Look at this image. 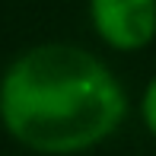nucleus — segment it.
<instances>
[{"instance_id": "f257e3e1", "label": "nucleus", "mask_w": 156, "mask_h": 156, "mask_svg": "<svg viewBox=\"0 0 156 156\" xmlns=\"http://www.w3.org/2000/svg\"><path fill=\"white\" fill-rule=\"evenodd\" d=\"M127 89L99 54L67 41L26 48L0 76V124L38 156H80L115 137Z\"/></svg>"}, {"instance_id": "f03ea898", "label": "nucleus", "mask_w": 156, "mask_h": 156, "mask_svg": "<svg viewBox=\"0 0 156 156\" xmlns=\"http://www.w3.org/2000/svg\"><path fill=\"white\" fill-rule=\"evenodd\" d=\"M93 32L115 51H144L156 38V0H89Z\"/></svg>"}, {"instance_id": "7ed1b4c3", "label": "nucleus", "mask_w": 156, "mask_h": 156, "mask_svg": "<svg viewBox=\"0 0 156 156\" xmlns=\"http://www.w3.org/2000/svg\"><path fill=\"white\" fill-rule=\"evenodd\" d=\"M137 112H140V121H144L147 127V134L156 140V76L150 83L144 86V93H140V105H137Z\"/></svg>"}]
</instances>
